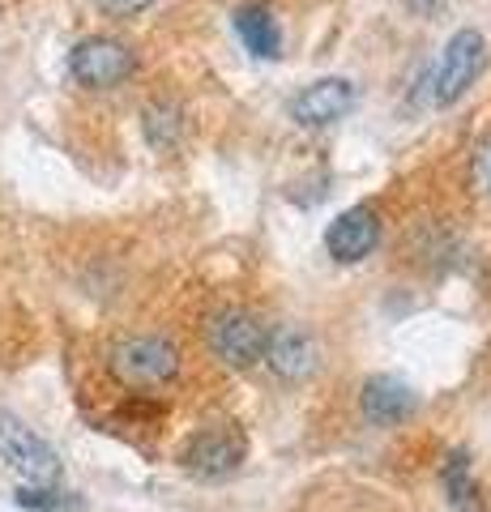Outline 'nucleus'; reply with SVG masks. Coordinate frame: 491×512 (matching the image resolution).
Masks as SVG:
<instances>
[{"mask_svg":"<svg viewBox=\"0 0 491 512\" xmlns=\"http://www.w3.org/2000/svg\"><path fill=\"white\" fill-rule=\"evenodd\" d=\"M112 376L129 389H158L180 376V350L163 333H133L112 346Z\"/></svg>","mask_w":491,"mask_h":512,"instance_id":"1","label":"nucleus"},{"mask_svg":"<svg viewBox=\"0 0 491 512\" xmlns=\"http://www.w3.org/2000/svg\"><path fill=\"white\" fill-rule=\"evenodd\" d=\"M415 406H419V393L410 389L402 376H389V372L368 376V380H363V389H359L363 419L376 423V427H398V423H406L410 414H415Z\"/></svg>","mask_w":491,"mask_h":512,"instance_id":"10","label":"nucleus"},{"mask_svg":"<svg viewBox=\"0 0 491 512\" xmlns=\"http://www.w3.org/2000/svg\"><path fill=\"white\" fill-rule=\"evenodd\" d=\"M487 69V39L483 30H457V35L449 39L445 56H440V64L432 69V103L436 107H453L462 94L479 82V73Z\"/></svg>","mask_w":491,"mask_h":512,"instance_id":"3","label":"nucleus"},{"mask_svg":"<svg viewBox=\"0 0 491 512\" xmlns=\"http://www.w3.org/2000/svg\"><path fill=\"white\" fill-rule=\"evenodd\" d=\"M440 483H445L449 504L457 512H483L479 483H474V474H470V453L466 448H453V453L445 457V466H440Z\"/></svg>","mask_w":491,"mask_h":512,"instance_id":"12","label":"nucleus"},{"mask_svg":"<svg viewBox=\"0 0 491 512\" xmlns=\"http://www.w3.org/2000/svg\"><path fill=\"white\" fill-rule=\"evenodd\" d=\"M18 504L22 508H35V512H52V508H60V491H56V483H47V487L30 483V487L18 491Z\"/></svg>","mask_w":491,"mask_h":512,"instance_id":"14","label":"nucleus"},{"mask_svg":"<svg viewBox=\"0 0 491 512\" xmlns=\"http://www.w3.org/2000/svg\"><path fill=\"white\" fill-rule=\"evenodd\" d=\"M235 35L257 60H278L282 56V26L265 5H244L235 9Z\"/></svg>","mask_w":491,"mask_h":512,"instance_id":"11","label":"nucleus"},{"mask_svg":"<svg viewBox=\"0 0 491 512\" xmlns=\"http://www.w3.org/2000/svg\"><path fill=\"white\" fill-rule=\"evenodd\" d=\"M137 69V56L129 43H120L112 35H90L69 52V73L77 86L86 90H112L124 86Z\"/></svg>","mask_w":491,"mask_h":512,"instance_id":"4","label":"nucleus"},{"mask_svg":"<svg viewBox=\"0 0 491 512\" xmlns=\"http://www.w3.org/2000/svg\"><path fill=\"white\" fill-rule=\"evenodd\" d=\"M355 103H359L355 82H346V77H321V82L304 86L291 99V120L299 128H329L351 116Z\"/></svg>","mask_w":491,"mask_h":512,"instance_id":"7","label":"nucleus"},{"mask_svg":"<svg viewBox=\"0 0 491 512\" xmlns=\"http://www.w3.org/2000/svg\"><path fill=\"white\" fill-rule=\"evenodd\" d=\"M440 5H445V0H406L410 13H436Z\"/></svg>","mask_w":491,"mask_h":512,"instance_id":"17","label":"nucleus"},{"mask_svg":"<svg viewBox=\"0 0 491 512\" xmlns=\"http://www.w3.org/2000/svg\"><path fill=\"white\" fill-rule=\"evenodd\" d=\"M380 244V218L368 205H355V210H342L325 231V252L334 256L338 265H359L368 261Z\"/></svg>","mask_w":491,"mask_h":512,"instance_id":"9","label":"nucleus"},{"mask_svg":"<svg viewBox=\"0 0 491 512\" xmlns=\"http://www.w3.org/2000/svg\"><path fill=\"white\" fill-rule=\"evenodd\" d=\"M261 363L278 380L295 384V380H308L316 367H321V346H316V338L304 325H269Z\"/></svg>","mask_w":491,"mask_h":512,"instance_id":"6","label":"nucleus"},{"mask_svg":"<svg viewBox=\"0 0 491 512\" xmlns=\"http://www.w3.org/2000/svg\"><path fill=\"white\" fill-rule=\"evenodd\" d=\"M470 171H474V184H479V188L487 192V197H491V137H483V141H479V150H474Z\"/></svg>","mask_w":491,"mask_h":512,"instance_id":"16","label":"nucleus"},{"mask_svg":"<svg viewBox=\"0 0 491 512\" xmlns=\"http://www.w3.org/2000/svg\"><path fill=\"white\" fill-rule=\"evenodd\" d=\"M99 13H107V18H137V13H146L154 0H90Z\"/></svg>","mask_w":491,"mask_h":512,"instance_id":"15","label":"nucleus"},{"mask_svg":"<svg viewBox=\"0 0 491 512\" xmlns=\"http://www.w3.org/2000/svg\"><path fill=\"white\" fill-rule=\"evenodd\" d=\"M244 457H248V444H244L240 431L227 427V423L201 431V436H193L184 448V466L197 478H227V474L240 470Z\"/></svg>","mask_w":491,"mask_h":512,"instance_id":"8","label":"nucleus"},{"mask_svg":"<svg viewBox=\"0 0 491 512\" xmlns=\"http://www.w3.org/2000/svg\"><path fill=\"white\" fill-rule=\"evenodd\" d=\"M141 133H146V141L154 150H176L180 137H184V111H180V103H171V99L146 103V111H141Z\"/></svg>","mask_w":491,"mask_h":512,"instance_id":"13","label":"nucleus"},{"mask_svg":"<svg viewBox=\"0 0 491 512\" xmlns=\"http://www.w3.org/2000/svg\"><path fill=\"white\" fill-rule=\"evenodd\" d=\"M0 461L26 478V483H56L60 478V457H56V448L47 444L39 431H30L22 419H13V414H0Z\"/></svg>","mask_w":491,"mask_h":512,"instance_id":"5","label":"nucleus"},{"mask_svg":"<svg viewBox=\"0 0 491 512\" xmlns=\"http://www.w3.org/2000/svg\"><path fill=\"white\" fill-rule=\"evenodd\" d=\"M265 338H269V325L248 308H223L205 320V346H210V355L218 363L235 367V372H248V367L261 363Z\"/></svg>","mask_w":491,"mask_h":512,"instance_id":"2","label":"nucleus"}]
</instances>
